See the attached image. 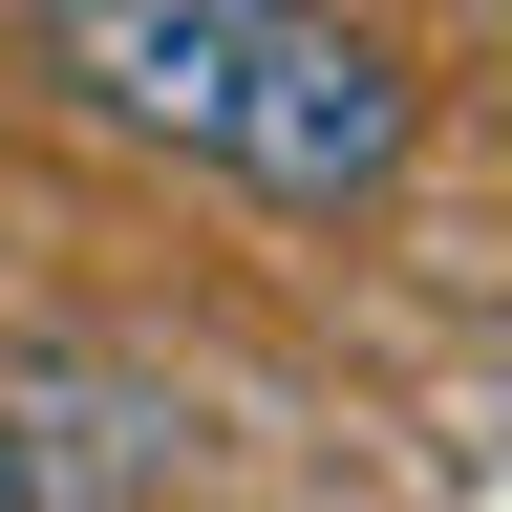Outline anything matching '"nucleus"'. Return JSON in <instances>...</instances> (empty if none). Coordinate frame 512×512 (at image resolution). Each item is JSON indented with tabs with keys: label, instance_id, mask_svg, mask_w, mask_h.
Masks as SVG:
<instances>
[{
	"label": "nucleus",
	"instance_id": "obj_1",
	"mask_svg": "<svg viewBox=\"0 0 512 512\" xmlns=\"http://www.w3.org/2000/svg\"><path fill=\"white\" fill-rule=\"evenodd\" d=\"M22 86L256 214H384L427 150V64L342 0H22Z\"/></svg>",
	"mask_w": 512,
	"mask_h": 512
},
{
	"label": "nucleus",
	"instance_id": "obj_2",
	"mask_svg": "<svg viewBox=\"0 0 512 512\" xmlns=\"http://www.w3.org/2000/svg\"><path fill=\"white\" fill-rule=\"evenodd\" d=\"M0 512H43V427L22 406H0Z\"/></svg>",
	"mask_w": 512,
	"mask_h": 512
}]
</instances>
